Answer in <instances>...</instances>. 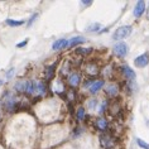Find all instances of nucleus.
<instances>
[{
    "instance_id": "15",
    "label": "nucleus",
    "mask_w": 149,
    "mask_h": 149,
    "mask_svg": "<svg viewBox=\"0 0 149 149\" xmlns=\"http://www.w3.org/2000/svg\"><path fill=\"white\" fill-rule=\"evenodd\" d=\"M34 88H33V82L32 81H25V88L24 92H28V94H33Z\"/></svg>"
},
{
    "instance_id": "23",
    "label": "nucleus",
    "mask_w": 149,
    "mask_h": 149,
    "mask_svg": "<svg viewBox=\"0 0 149 149\" xmlns=\"http://www.w3.org/2000/svg\"><path fill=\"white\" fill-rule=\"evenodd\" d=\"M27 43H28V40H23V42H22V43H19V44H18L17 47H18V48H20V47H24V46H25V44H27Z\"/></svg>"
},
{
    "instance_id": "4",
    "label": "nucleus",
    "mask_w": 149,
    "mask_h": 149,
    "mask_svg": "<svg viewBox=\"0 0 149 149\" xmlns=\"http://www.w3.org/2000/svg\"><path fill=\"white\" fill-rule=\"evenodd\" d=\"M144 10H145V1L140 0V1L136 3L135 8H134V17H136V18L141 17L143 13H144Z\"/></svg>"
},
{
    "instance_id": "24",
    "label": "nucleus",
    "mask_w": 149,
    "mask_h": 149,
    "mask_svg": "<svg viewBox=\"0 0 149 149\" xmlns=\"http://www.w3.org/2000/svg\"><path fill=\"white\" fill-rule=\"evenodd\" d=\"M13 72H14V70L12 68L9 71V74H6V77H8V79H12V76H13Z\"/></svg>"
},
{
    "instance_id": "25",
    "label": "nucleus",
    "mask_w": 149,
    "mask_h": 149,
    "mask_svg": "<svg viewBox=\"0 0 149 149\" xmlns=\"http://www.w3.org/2000/svg\"><path fill=\"white\" fill-rule=\"evenodd\" d=\"M81 3H82V4H84V5H90V4H91V3H92V1H81Z\"/></svg>"
},
{
    "instance_id": "19",
    "label": "nucleus",
    "mask_w": 149,
    "mask_h": 149,
    "mask_svg": "<svg viewBox=\"0 0 149 149\" xmlns=\"http://www.w3.org/2000/svg\"><path fill=\"white\" fill-rule=\"evenodd\" d=\"M100 27H101V25H100L99 23H95V24H92V25H90V27H88V31H90V32L99 31V29H100Z\"/></svg>"
},
{
    "instance_id": "2",
    "label": "nucleus",
    "mask_w": 149,
    "mask_h": 149,
    "mask_svg": "<svg viewBox=\"0 0 149 149\" xmlns=\"http://www.w3.org/2000/svg\"><path fill=\"white\" fill-rule=\"evenodd\" d=\"M114 53L119 56V57H125L126 53H128V46L124 42H119L114 46Z\"/></svg>"
},
{
    "instance_id": "7",
    "label": "nucleus",
    "mask_w": 149,
    "mask_h": 149,
    "mask_svg": "<svg viewBox=\"0 0 149 149\" xmlns=\"http://www.w3.org/2000/svg\"><path fill=\"white\" fill-rule=\"evenodd\" d=\"M84 42H85V38H84V37H74V38H72V39L68 40V43H67V47L71 48V47L77 46V44H80V43H84Z\"/></svg>"
},
{
    "instance_id": "5",
    "label": "nucleus",
    "mask_w": 149,
    "mask_h": 149,
    "mask_svg": "<svg viewBox=\"0 0 149 149\" xmlns=\"http://www.w3.org/2000/svg\"><path fill=\"white\" fill-rule=\"evenodd\" d=\"M80 81H81V74H80L79 72H74V73H72V74H71V76L68 77V82H70V85H71L72 87L79 86Z\"/></svg>"
},
{
    "instance_id": "20",
    "label": "nucleus",
    "mask_w": 149,
    "mask_h": 149,
    "mask_svg": "<svg viewBox=\"0 0 149 149\" xmlns=\"http://www.w3.org/2000/svg\"><path fill=\"white\" fill-rule=\"evenodd\" d=\"M24 88H25V82H18L15 85V90L18 91H24Z\"/></svg>"
},
{
    "instance_id": "21",
    "label": "nucleus",
    "mask_w": 149,
    "mask_h": 149,
    "mask_svg": "<svg viewBox=\"0 0 149 149\" xmlns=\"http://www.w3.org/2000/svg\"><path fill=\"white\" fill-rule=\"evenodd\" d=\"M91 49L90 48H86V49H84V48H79V49H77V53H82V54H86V53H88V52H90Z\"/></svg>"
},
{
    "instance_id": "3",
    "label": "nucleus",
    "mask_w": 149,
    "mask_h": 149,
    "mask_svg": "<svg viewBox=\"0 0 149 149\" xmlns=\"http://www.w3.org/2000/svg\"><path fill=\"white\" fill-rule=\"evenodd\" d=\"M134 63H135V66L139 67V68H143V67L148 66V63H149V54L148 53L140 54L139 57H136L135 59H134Z\"/></svg>"
},
{
    "instance_id": "26",
    "label": "nucleus",
    "mask_w": 149,
    "mask_h": 149,
    "mask_svg": "<svg viewBox=\"0 0 149 149\" xmlns=\"http://www.w3.org/2000/svg\"><path fill=\"white\" fill-rule=\"evenodd\" d=\"M0 85H1V81H0Z\"/></svg>"
},
{
    "instance_id": "11",
    "label": "nucleus",
    "mask_w": 149,
    "mask_h": 149,
    "mask_svg": "<svg viewBox=\"0 0 149 149\" xmlns=\"http://www.w3.org/2000/svg\"><path fill=\"white\" fill-rule=\"evenodd\" d=\"M102 85H104V82L101 80L100 81H95V82H92L91 84V86H90V92H92V94H95V92H97L100 88L102 87Z\"/></svg>"
},
{
    "instance_id": "13",
    "label": "nucleus",
    "mask_w": 149,
    "mask_h": 149,
    "mask_svg": "<svg viewBox=\"0 0 149 149\" xmlns=\"http://www.w3.org/2000/svg\"><path fill=\"white\" fill-rule=\"evenodd\" d=\"M6 24L10 25V27H19V25L24 24V20H13V19H8L6 20Z\"/></svg>"
},
{
    "instance_id": "18",
    "label": "nucleus",
    "mask_w": 149,
    "mask_h": 149,
    "mask_svg": "<svg viewBox=\"0 0 149 149\" xmlns=\"http://www.w3.org/2000/svg\"><path fill=\"white\" fill-rule=\"evenodd\" d=\"M85 116V110H84V107H80L79 110H77V119L79 120H82Z\"/></svg>"
},
{
    "instance_id": "9",
    "label": "nucleus",
    "mask_w": 149,
    "mask_h": 149,
    "mask_svg": "<svg viewBox=\"0 0 149 149\" xmlns=\"http://www.w3.org/2000/svg\"><path fill=\"white\" fill-rule=\"evenodd\" d=\"M33 88H34V91H33V92L39 94V95H42V94L46 92V87H44V85L42 82H34V84H33Z\"/></svg>"
},
{
    "instance_id": "6",
    "label": "nucleus",
    "mask_w": 149,
    "mask_h": 149,
    "mask_svg": "<svg viewBox=\"0 0 149 149\" xmlns=\"http://www.w3.org/2000/svg\"><path fill=\"white\" fill-rule=\"evenodd\" d=\"M3 104H4L5 109L12 110V107H13V105H14V99L9 95V92H6V94L4 95V97H3Z\"/></svg>"
},
{
    "instance_id": "8",
    "label": "nucleus",
    "mask_w": 149,
    "mask_h": 149,
    "mask_svg": "<svg viewBox=\"0 0 149 149\" xmlns=\"http://www.w3.org/2000/svg\"><path fill=\"white\" fill-rule=\"evenodd\" d=\"M67 43H68V40H66V39H58V40H56V42L53 43V46H52V48H53L54 51H57V49H62V48L67 47Z\"/></svg>"
},
{
    "instance_id": "22",
    "label": "nucleus",
    "mask_w": 149,
    "mask_h": 149,
    "mask_svg": "<svg viewBox=\"0 0 149 149\" xmlns=\"http://www.w3.org/2000/svg\"><path fill=\"white\" fill-rule=\"evenodd\" d=\"M95 102H96V100H90V101H88V107H90V109H94Z\"/></svg>"
},
{
    "instance_id": "14",
    "label": "nucleus",
    "mask_w": 149,
    "mask_h": 149,
    "mask_svg": "<svg viewBox=\"0 0 149 149\" xmlns=\"http://www.w3.org/2000/svg\"><path fill=\"white\" fill-rule=\"evenodd\" d=\"M96 125H97V128L101 129V130H105L107 128V123H106L105 119H99V120L96 121Z\"/></svg>"
},
{
    "instance_id": "17",
    "label": "nucleus",
    "mask_w": 149,
    "mask_h": 149,
    "mask_svg": "<svg viewBox=\"0 0 149 149\" xmlns=\"http://www.w3.org/2000/svg\"><path fill=\"white\" fill-rule=\"evenodd\" d=\"M54 67H56V65H52V66L49 67V68L47 70V79H48V80H49L51 77L53 76V71H54Z\"/></svg>"
},
{
    "instance_id": "10",
    "label": "nucleus",
    "mask_w": 149,
    "mask_h": 149,
    "mask_svg": "<svg viewBox=\"0 0 149 149\" xmlns=\"http://www.w3.org/2000/svg\"><path fill=\"white\" fill-rule=\"evenodd\" d=\"M123 72H124V74L128 77L129 80H134V79H135V73H134V71L130 68L129 66H124V67H123Z\"/></svg>"
},
{
    "instance_id": "1",
    "label": "nucleus",
    "mask_w": 149,
    "mask_h": 149,
    "mask_svg": "<svg viewBox=\"0 0 149 149\" xmlns=\"http://www.w3.org/2000/svg\"><path fill=\"white\" fill-rule=\"evenodd\" d=\"M132 31H133L132 25H123V27H119L113 34V39L120 40V39L128 38V37L132 34Z\"/></svg>"
},
{
    "instance_id": "16",
    "label": "nucleus",
    "mask_w": 149,
    "mask_h": 149,
    "mask_svg": "<svg viewBox=\"0 0 149 149\" xmlns=\"http://www.w3.org/2000/svg\"><path fill=\"white\" fill-rule=\"evenodd\" d=\"M136 143H138V145H139L140 148L149 149V144H148V143H145V141H144L143 139H139V138H138V139H136Z\"/></svg>"
},
{
    "instance_id": "12",
    "label": "nucleus",
    "mask_w": 149,
    "mask_h": 149,
    "mask_svg": "<svg viewBox=\"0 0 149 149\" xmlns=\"http://www.w3.org/2000/svg\"><path fill=\"white\" fill-rule=\"evenodd\" d=\"M106 91L109 92L110 95H113V96L118 95V92H119V90H118V86H116V85H114V84H110V85H107V87H106Z\"/></svg>"
}]
</instances>
